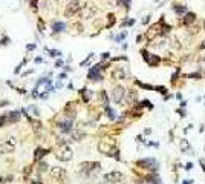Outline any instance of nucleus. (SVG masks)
<instances>
[{"instance_id": "c03bdc74", "label": "nucleus", "mask_w": 205, "mask_h": 184, "mask_svg": "<svg viewBox=\"0 0 205 184\" xmlns=\"http://www.w3.org/2000/svg\"><path fill=\"white\" fill-rule=\"evenodd\" d=\"M203 31H205V20H203Z\"/></svg>"}, {"instance_id": "e433bc0d", "label": "nucleus", "mask_w": 205, "mask_h": 184, "mask_svg": "<svg viewBox=\"0 0 205 184\" xmlns=\"http://www.w3.org/2000/svg\"><path fill=\"white\" fill-rule=\"evenodd\" d=\"M109 55H110L109 52H104V54H101V58H103V60H106V58H109Z\"/></svg>"}, {"instance_id": "f8f14e48", "label": "nucleus", "mask_w": 205, "mask_h": 184, "mask_svg": "<svg viewBox=\"0 0 205 184\" xmlns=\"http://www.w3.org/2000/svg\"><path fill=\"white\" fill-rule=\"evenodd\" d=\"M98 150H99L101 153L110 155V153L113 152V146H112L110 143H107V141H101V143L98 144Z\"/></svg>"}, {"instance_id": "ddd939ff", "label": "nucleus", "mask_w": 205, "mask_h": 184, "mask_svg": "<svg viewBox=\"0 0 205 184\" xmlns=\"http://www.w3.org/2000/svg\"><path fill=\"white\" fill-rule=\"evenodd\" d=\"M127 75H129V72H127L124 68H115V71L112 72V77H113L115 80H124Z\"/></svg>"}, {"instance_id": "aec40b11", "label": "nucleus", "mask_w": 205, "mask_h": 184, "mask_svg": "<svg viewBox=\"0 0 205 184\" xmlns=\"http://www.w3.org/2000/svg\"><path fill=\"white\" fill-rule=\"evenodd\" d=\"M46 153H49V150H48V149L37 147V149H35V152H34V158H35V160H40V158H43Z\"/></svg>"}, {"instance_id": "a878e982", "label": "nucleus", "mask_w": 205, "mask_h": 184, "mask_svg": "<svg viewBox=\"0 0 205 184\" xmlns=\"http://www.w3.org/2000/svg\"><path fill=\"white\" fill-rule=\"evenodd\" d=\"M179 72H181V68H176V71L173 72V75H171V83H174L176 81V78L179 77Z\"/></svg>"}, {"instance_id": "b1692460", "label": "nucleus", "mask_w": 205, "mask_h": 184, "mask_svg": "<svg viewBox=\"0 0 205 184\" xmlns=\"http://www.w3.org/2000/svg\"><path fill=\"white\" fill-rule=\"evenodd\" d=\"M81 95H83V98H84V101H89L90 98H92V90H87V89H83L81 90Z\"/></svg>"}, {"instance_id": "0eeeda50", "label": "nucleus", "mask_w": 205, "mask_h": 184, "mask_svg": "<svg viewBox=\"0 0 205 184\" xmlns=\"http://www.w3.org/2000/svg\"><path fill=\"white\" fill-rule=\"evenodd\" d=\"M51 176L54 178V179H58V181H63L64 178H66V170L63 169V167H58V166H54V167H51Z\"/></svg>"}, {"instance_id": "a18cd8bd", "label": "nucleus", "mask_w": 205, "mask_h": 184, "mask_svg": "<svg viewBox=\"0 0 205 184\" xmlns=\"http://www.w3.org/2000/svg\"><path fill=\"white\" fill-rule=\"evenodd\" d=\"M2 181H3V179H2V176H0V182H2Z\"/></svg>"}, {"instance_id": "4468645a", "label": "nucleus", "mask_w": 205, "mask_h": 184, "mask_svg": "<svg viewBox=\"0 0 205 184\" xmlns=\"http://www.w3.org/2000/svg\"><path fill=\"white\" fill-rule=\"evenodd\" d=\"M72 123H74V118H64L61 123H60V131L61 132H70L72 129Z\"/></svg>"}, {"instance_id": "ea45409f", "label": "nucleus", "mask_w": 205, "mask_h": 184, "mask_svg": "<svg viewBox=\"0 0 205 184\" xmlns=\"http://www.w3.org/2000/svg\"><path fill=\"white\" fill-rule=\"evenodd\" d=\"M61 64H63V61H61V60H57V63H55V66H57V68H60Z\"/></svg>"}, {"instance_id": "c85d7f7f", "label": "nucleus", "mask_w": 205, "mask_h": 184, "mask_svg": "<svg viewBox=\"0 0 205 184\" xmlns=\"http://www.w3.org/2000/svg\"><path fill=\"white\" fill-rule=\"evenodd\" d=\"M48 51H49V54H51L52 57H60V55H61L60 51H55V49H48Z\"/></svg>"}, {"instance_id": "a19ab883", "label": "nucleus", "mask_w": 205, "mask_h": 184, "mask_svg": "<svg viewBox=\"0 0 205 184\" xmlns=\"http://www.w3.org/2000/svg\"><path fill=\"white\" fill-rule=\"evenodd\" d=\"M191 167H193V164H191V163H188V164H187V166H185V169H187V170H190V169H191Z\"/></svg>"}, {"instance_id": "5701e85b", "label": "nucleus", "mask_w": 205, "mask_h": 184, "mask_svg": "<svg viewBox=\"0 0 205 184\" xmlns=\"http://www.w3.org/2000/svg\"><path fill=\"white\" fill-rule=\"evenodd\" d=\"M173 11H174L176 14H185L188 9H187V6H182V5H174V6H173Z\"/></svg>"}, {"instance_id": "4c0bfd02", "label": "nucleus", "mask_w": 205, "mask_h": 184, "mask_svg": "<svg viewBox=\"0 0 205 184\" xmlns=\"http://www.w3.org/2000/svg\"><path fill=\"white\" fill-rule=\"evenodd\" d=\"M150 19H152V16H147V17L142 20V23H144V25H146V23H149V22H150Z\"/></svg>"}, {"instance_id": "2eb2a0df", "label": "nucleus", "mask_w": 205, "mask_h": 184, "mask_svg": "<svg viewBox=\"0 0 205 184\" xmlns=\"http://www.w3.org/2000/svg\"><path fill=\"white\" fill-rule=\"evenodd\" d=\"M81 170L83 172H92V170H99V163H83L81 164Z\"/></svg>"}, {"instance_id": "20e7f679", "label": "nucleus", "mask_w": 205, "mask_h": 184, "mask_svg": "<svg viewBox=\"0 0 205 184\" xmlns=\"http://www.w3.org/2000/svg\"><path fill=\"white\" fill-rule=\"evenodd\" d=\"M60 161H69V160H72V156H74V153H72V150H70V147H67V146H63L58 152H57V155H55Z\"/></svg>"}, {"instance_id": "37998d69", "label": "nucleus", "mask_w": 205, "mask_h": 184, "mask_svg": "<svg viewBox=\"0 0 205 184\" xmlns=\"http://www.w3.org/2000/svg\"><path fill=\"white\" fill-rule=\"evenodd\" d=\"M200 163H202V167H203V170H205V160H200Z\"/></svg>"}, {"instance_id": "f3484780", "label": "nucleus", "mask_w": 205, "mask_h": 184, "mask_svg": "<svg viewBox=\"0 0 205 184\" xmlns=\"http://www.w3.org/2000/svg\"><path fill=\"white\" fill-rule=\"evenodd\" d=\"M5 118H6V121H9V123H17V121L20 120V112H19V111H13V112H9L8 115H5Z\"/></svg>"}, {"instance_id": "dca6fc26", "label": "nucleus", "mask_w": 205, "mask_h": 184, "mask_svg": "<svg viewBox=\"0 0 205 184\" xmlns=\"http://www.w3.org/2000/svg\"><path fill=\"white\" fill-rule=\"evenodd\" d=\"M194 22H196V14H194V13H185L182 23H184L185 26H190V25H193Z\"/></svg>"}, {"instance_id": "473e14b6", "label": "nucleus", "mask_w": 205, "mask_h": 184, "mask_svg": "<svg viewBox=\"0 0 205 184\" xmlns=\"http://www.w3.org/2000/svg\"><path fill=\"white\" fill-rule=\"evenodd\" d=\"M120 2H121V3H123V5L127 8V9H129V6H130V2H132V0H120Z\"/></svg>"}, {"instance_id": "9b49d317", "label": "nucleus", "mask_w": 205, "mask_h": 184, "mask_svg": "<svg viewBox=\"0 0 205 184\" xmlns=\"http://www.w3.org/2000/svg\"><path fill=\"white\" fill-rule=\"evenodd\" d=\"M104 178H106V181H107V182H121L124 176H123V173H121V172H118V170H117V172L106 173V175H104Z\"/></svg>"}, {"instance_id": "c9c22d12", "label": "nucleus", "mask_w": 205, "mask_h": 184, "mask_svg": "<svg viewBox=\"0 0 205 184\" xmlns=\"http://www.w3.org/2000/svg\"><path fill=\"white\" fill-rule=\"evenodd\" d=\"M5 121H6L5 115H0V126H3V124H5Z\"/></svg>"}, {"instance_id": "7c9ffc66", "label": "nucleus", "mask_w": 205, "mask_h": 184, "mask_svg": "<svg viewBox=\"0 0 205 184\" xmlns=\"http://www.w3.org/2000/svg\"><path fill=\"white\" fill-rule=\"evenodd\" d=\"M113 23H115V17H113V14H109V23H107V28H110Z\"/></svg>"}, {"instance_id": "2f4dec72", "label": "nucleus", "mask_w": 205, "mask_h": 184, "mask_svg": "<svg viewBox=\"0 0 205 184\" xmlns=\"http://www.w3.org/2000/svg\"><path fill=\"white\" fill-rule=\"evenodd\" d=\"M126 35H127V31H124L123 34H120V35H117V37H115V40H117V42H120V40H123V39H124Z\"/></svg>"}, {"instance_id": "cd10ccee", "label": "nucleus", "mask_w": 205, "mask_h": 184, "mask_svg": "<svg viewBox=\"0 0 205 184\" xmlns=\"http://www.w3.org/2000/svg\"><path fill=\"white\" fill-rule=\"evenodd\" d=\"M45 170H48V164L41 161V163L38 164V172H45Z\"/></svg>"}, {"instance_id": "4be33fe9", "label": "nucleus", "mask_w": 205, "mask_h": 184, "mask_svg": "<svg viewBox=\"0 0 205 184\" xmlns=\"http://www.w3.org/2000/svg\"><path fill=\"white\" fill-rule=\"evenodd\" d=\"M126 95H127V100H129V103L135 105V101H136V97H138V94H136V92H135V90H129Z\"/></svg>"}, {"instance_id": "423d86ee", "label": "nucleus", "mask_w": 205, "mask_h": 184, "mask_svg": "<svg viewBox=\"0 0 205 184\" xmlns=\"http://www.w3.org/2000/svg\"><path fill=\"white\" fill-rule=\"evenodd\" d=\"M95 13H96V8H95V6L86 5V6L80 11V16H81L83 20H89V19H92V17L95 16Z\"/></svg>"}, {"instance_id": "1a4fd4ad", "label": "nucleus", "mask_w": 205, "mask_h": 184, "mask_svg": "<svg viewBox=\"0 0 205 184\" xmlns=\"http://www.w3.org/2000/svg\"><path fill=\"white\" fill-rule=\"evenodd\" d=\"M99 71H101V64H95V66H93V68L89 71V74H87L89 80H93V81H101V80H103V77H101Z\"/></svg>"}, {"instance_id": "9d476101", "label": "nucleus", "mask_w": 205, "mask_h": 184, "mask_svg": "<svg viewBox=\"0 0 205 184\" xmlns=\"http://www.w3.org/2000/svg\"><path fill=\"white\" fill-rule=\"evenodd\" d=\"M142 55H144L146 61H147L150 66H158V64L161 63V58H159L158 55H155V54H149L147 51H142Z\"/></svg>"}, {"instance_id": "c756f323", "label": "nucleus", "mask_w": 205, "mask_h": 184, "mask_svg": "<svg viewBox=\"0 0 205 184\" xmlns=\"http://www.w3.org/2000/svg\"><path fill=\"white\" fill-rule=\"evenodd\" d=\"M181 149H182V150H188V149H190V144H187V141L182 140V141H181Z\"/></svg>"}, {"instance_id": "f03ea898", "label": "nucleus", "mask_w": 205, "mask_h": 184, "mask_svg": "<svg viewBox=\"0 0 205 184\" xmlns=\"http://www.w3.org/2000/svg\"><path fill=\"white\" fill-rule=\"evenodd\" d=\"M16 138L14 137H8L5 141H2L0 144V153H11L16 149Z\"/></svg>"}, {"instance_id": "bb28decb", "label": "nucleus", "mask_w": 205, "mask_h": 184, "mask_svg": "<svg viewBox=\"0 0 205 184\" xmlns=\"http://www.w3.org/2000/svg\"><path fill=\"white\" fill-rule=\"evenodd\" d=\"M153 89L155 90H159V94H167V87H164V86H155Z\"/></svg>"}, {"instance_id": "39448f33", "label": "nucleus", "mask_w": 205, "mask_h": 184, "mask_svg": "<svg viewBox=\"0 0 205 184\" xmlns=\"http://www.w3.org/2000/svg\"><path fill=\"white\" fill-rule=\"evenodd\" d=\"M77 13H80V3L77 2V0H72L70 3H67L66 9H64V16L66 17H72L75 16Z\"/></svg>"}, {"instance_id": "393cba45", "label": "nucleus", "mask_w": 205, "mask_h": 184, "mask_svg": "<svg viewBox=\"0 0 205 184\" xmlns=\"http://www.w3.org/2000/svg\"><path fill=\"white\" fill-rule=\"evenodd\" d=\"M147 181H149L150 184H161V179H159L158 175H150V176H147Z\"/></svg>"}, {"instance_id": "f257e3e1", "label": "nucleus", "mask_w": 205, "mask_h": 184, "mask_svg": "<svg viewBox=\"0 0 205 184\" xmlns=\"http://www.w3.org/2000/svg\"><path fill=\"white\" fill-rule=\"evenodd\" d=\"M51 89H52V83H51V80H48V78H41L37 84H35V89H34V97H37V95H41L43 98H46L48 95V92H51Z\"/></svg>"}, {"instance_id": "72a5a7b5", "label": "nucleus", "mask_w": 205, "mask_h": 184, "mask_svg": "<svg viewBox=\"0 0 205 184\" xmlns=\"http://www.w3.org/2000/svg\"><path fill=\"white\" fill-rule=\"evenodd\" d=\"M187 77H188V78H200V74H197V72H194V74H188Z\"/></svg>"}, {"instance_id": "7ed1b4c3", "label": "nucleus", "mask_w": 205, "mask_h": 184, "mask_svg": "<svg viewBox=\"0 0 205 184\" xmlns=\"http://www.w3.org/2000/svg\"><path fill=\"white\" fill-rule=\"evenodd\" d=\"M124 97H126V89H124L123 86L113 87V90H112V100H113L117 105L121 103V101L124 100Z\"/></svg>"}, {"instance_id": "58836bf2", "label": "nucleus", "mask_w": 205, "mask_h": 184, "mask_svg": "<svg viewBox=\"0 0 205 184\" xmlns=\"http://www.w3.org/2000/svg\"><path fill=\"white\" fill-rule=\"evenodd\" d=\"M35 46H37V45H28L26 49H28V51H32V49H35Z\"/></svg>"}, {"instance_id": "412c9836", "label": "nucleus", "mask_w": 205, "mask_h": 184, "mask_svg": "<svg viewBox=\"0 0 205 184\" xmlns=\"http://www.w3.org/2000/svg\"><path fill=\"white\" fill-rule=\"evenodd\" d=\"M104 112H106V115H107L110 120H115V118H117V112H115L110 106H107V105L104 106Z\"/></svg>"}, {"instance_id": "f704fd0d", "label": "nucleus", "mask_w": 205, "mask_h": 184, "mask_svg": "<svg viewBox=\"0 0 205 184\" xmlns=\"http://www.w3.org/2000/svg\"><path fill=\"white\" fill-rule=\"evenodd\" d=\"M141 105H144V106H147V108H150V109H153V105H152V103H150L149 100H144V101H142Z\"/></svg>"}, {"instance_id": "79ce46f5", "label": "nucleus", "mask_w": 205, "mask_h": 184, "mask_svg": "<svg viewBox=\"0 0 205 184\" xmlns=\"http://www.w3.org/2000/svg\"><path fill=\"white\" fill-rule=\"evenodd\" d=\"M200 49H205V40H203V42L200 43Z\"/></svg>"}, {"instance_id": "6ab92c4d", "label": "nucleus", "mask_w": 205, "mask_h": 184, "mask_svg": "<svg viewBox=\"0 0 205 184\" xmlns=\"http://www.w3.org/2000/svg\"><path fill=\"white\" fill-rule=\"evenodd\" d=\"M66 29V25L63 22H54L52 23V31L54 32H63Z\"/></svg>"}, {"instance_id": "6e6552de", "label": "nucleus", "mask_w": 205, "mask_h": 184, "mask_svg": "<svg viewBox=\"0 0 205 184\" xmlns=\"http://www.w3.org/2000/svg\"><path fill=\"white\" fill-rule=\"evenodd\" d=\"M136 164L144 169H158V161L155 158H144V160H139Z\"/></svg>"}, {"instance_id": "a211bd4d", "label": "nucleus", "mask_w": 205, "mask_h": 184, "mask_svg": "<svg viewBox=\"0 0 205 184\" xmlns=\"http://www.w3.org/2000/svg\"><path fill=\"white\" fill-rule=\"evenodd\" d=\"M25 112H26V114H29V115H28L29 118H37V117L40 115V111H38V108H37V106H34V105H32V106H29V108H28Z\"/></svg>"}]
</instances>
